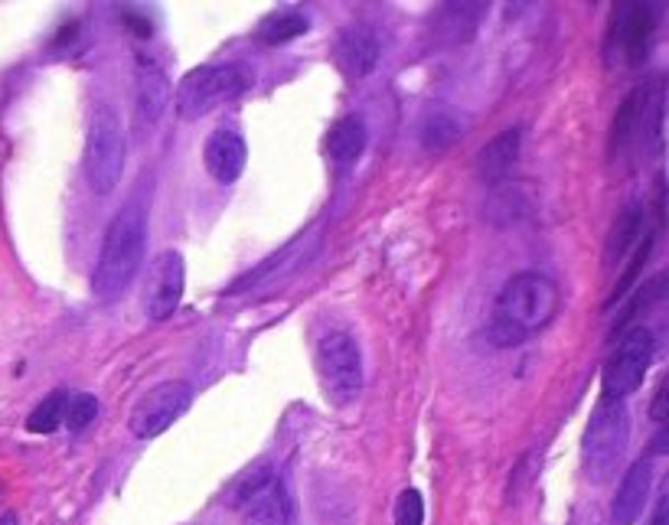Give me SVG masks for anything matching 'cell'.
Segmentation results:
<instances>
[{"instance_id": "cell-1", "label": "cell", "mask_w": 669, "mask_h": 525, "mask_svg": "<svg viewBox=\"0 0 669 525\" xmlns=\"http://www.w3.org/2000/svg\"><path fill=\"white\" fill-rule=\"evenodd\" d=\"M558 284L542 271H520L513 274L503 290L497 294L487 336L494 346L510 350L526 343L533 333L545 330L558 313Z\"/></svg>"}, {"instance_id": "cell-2", "label": "cell", "mask_w": 669, "mask_h": 525, "mask_svg": "<svg viewBox=\"0 0 669 525\" xmlns=\"http://www.w3.org/2000/svg\"><path fill=\"white\" fill-rule=\"evenodd\" d=\"M144 242H147V219L137 203H128L118 209L105 229L102 252L92 271V294L95 300L109 304L118 300L132 287L134 274L144 262Z\"/></svg>"}, {"instance_id": "cell-3", "label": "cell", "mask_w": 669, "mask_h": 525, "mask_svg": "<svg viewBox=\"0 0 669 525\" xmlns=\"http://www.w3.org/2000/svg\"><path fill=\"white\" fill-rule=\"evenodd\" d=\"M252 82H256V76L239 62L196 66L177 85V95H173L177 115L183 122H196V118L209 115L213 109H219L226 102H236L242 92H249Z\"/></svg>"}, {"instance_id": "cell-4", "label": "cell", "mask_w": 669, "mask_h": 525, "mask_svg": "<svg viewBox=\"0 0 669 525\" xmlns=\"http://www.w3.org/2000/svg\"><path fill=\"white\" fill-rule=\"evenodd\" d=\"M125 157H128V140L122 118L112 105H99L89 122L86 137V180L95 196H112L125 176Z\"/></svg>"}, {"instance_id": "cell-5", "label": "cell", "mask_w": 669, "mask_h": 525, "mask_svg": "<svg viewBox=\"0 0 669 525\" xmlns=\"http://www.w3.org/2000/svg\"><path fill=\"white\" fill-rule=\"evenodd\" d=\"M627 437H631V418H627L624 401L601 395L588 418L585 441H581L588 480L604 483L617 470V464L624 460V450H627Z\"/></svg>"}, {"instance_id": "cell-6", "label": "cell", "mask_w": 669, "mask_h": 525, "mask_svg": "<svg viewBox=\"0 0 669 525\" xmlns=\"http://www.w3.org/2000/svg\"><path fill=\"white\" fill-rule=\"evenodd\" d=\"M314 366L327 401L350 404L363 389V353L347 330H327L314 346Z\"/></svg>"}, {"instance_id": "cell-7", "label": "cell", "mask_w": 669, "mask_h": 525, "mask_svg": "<svg viewBox=\"0 0 669 525\" xmlns=\"http://www.w3.org/2000/svg\"><path fill=\"white\" fill-rule=\"evenodd\" d=\"M236 510H242L246 525H291L294 520V503L284 487V480L274 473L271 464H259L242 477L233 497Z\"/></svg>"}, {"instance_id": "cell-8", "label": "cell", "mask_w": 669, "mask_h": 525, "mask_svg": "<svg viewBox=\"0 0 669 525\" xmlns=\"http://www.w3.org/2000/svg\"><path fill=\"white\" fill-rule=\"evenodd\" d=\"M654 350H657V340L647 327H634L621 343L617 350L608 356L604 369H601V395L604 398H617L624 401L627 395H634L647 373H650V363H654Z\"/></svg>"}, {"instance_id": "cell-9", "label": "cell", "mask_w": 669, "mask_h": 525, "mask_svg": "<svg viewBox=\"0 0 669 525\" xmlns=\"http://www.w3.org/2000/svg\"><path fill=\"white\" fill-rule=\"evenodd\" d=\"M657 3H617L611 13L604 56L608 62L624 59L627 66H640L650 53L654 33H657Z\"/></svg>"}, {"instance_id": "cell-10", "label": "cell", "mask_w": 669, "mask_h": 525, "mask_svg": "<svg viewBox=\"0 0 669 525\" xmlns=\"http://www.w3.org/2000/svg\"><path fill=\"white\" fill-rule=\"evenodd\" d=\"M193 404V389L183 383V379H170V383H160L154 389L137 398V404L132 408V418H128V427H132L134 437L140 441H150V437H160L173 421H180Z\"/></svg>"}, {"instance_id": "cell-11", "label": "cell", "mask_w": 669, "mask_h": 525, "mask_svg": "<svg viewBox=\"0 0 669 525\" xmlns=\"http://www.w3.org/2000/svg\"><path fill=\"white\" fill-rule=\"evenodd\" d=\"M183 284H186V262L180 252L167 249L160 252L150 271H147V284H144V310L150 320H167L183 297Z\"/></svg>"}, {"instance_id": "cell-12", "label": "cell", "mask_w": 669, "mask_h": 525, "mask_svg": "<svg viewBox=\"0 0 669 525\" xmlns=\"http://www.w3.org/2000/svg\"><path fill=\"white\" fill-rule=\"evenodd\" d=\"M170 109V82L163 76V69L147 59V56H137L134 62V115H137V125L140 128H157L163 112Z\"/></svg>"}, {"instance_id": "cell-13", "label": "cell", "mask_w": 669, "mask_h": 525, "mask_svg": "<svg viewBox=\"0 0 669 525\" xmlns=\"http://www.w3.org/2000/svg\"><path fill=\"white\" fill-rule=\"evenodd\" d=\"M246 160H249V147L246 137L236 128H216L206 137L203 147V167L216 183H236L246 173Z\"/></svg>"}, {"instance_id": "cell-14", "label": "cell", "mask_w": 669, "mask_h": 525, "mask_svg": "<svg viewBox=\"0 0 669 525\" xmlns=\"http://www.w3.org/2000/svg\"><path fill=\"white\" fill-rule=\"evenodd\" d=\"M650 480H654L650 460H637L624 473V480H621V487L614 493V503H611L614 525H634L644 516V506H647V497H650Z\"/></svg>"}, {"instance_id": "cell-15", "label": "cell", "mask_w": 669, "mask_h": 525, "mask_svg": "<svg viewBox=\"0 0 669 525\" xmlns=\"http://www.w3.org/2000/svg\"><path fill=\"white\" fill-rule=\"evenodd\" d=\"M337 59L350 76H370L379 62V39L370 26H347L337 39Z\"/></svg>"}, {"instance_id": "cell-16", "label": "cell", "mask_w": 669, "mask_h": 525, "mask_svg": "<svg viewBox=\"0 0 669 525\" xmlns=\"http://www.w3.org/2000/svg\"><path fill=\"white\" fill-rule=\"evenodd\" d=\"M664 118H667V92H664V82H654L650 89L640 92V102H637V125L634 132L640 134V140L654 150L664 147Z\"/></svg>"}, {"instance_id": "cell-17", "label": "cell", "mask_w": 669, "mask_h": 525, "mask_svg": "<svg viewBox=\"0 0 669 525\" xmlns=\"http://www.w3.org/2000/svg\"><path fill=\"white\" fill-rule=\"evenodd\" d=\"M366 137H370L366 122L356 118V115H347V118H340V122L330 128V134H327V153H330L337 163H353V160L363 157Z\"/></svg>"}, {"instance_id": "cell-18", "label": "cell", "mask_w": 669, "mask_h": 525, "mask_svg": "<svg viewBox=\"0 0 669 525\" xmlns=\"http://www.w3.org/2000/svg\"><path fill=\"white\" fill-rule=\"evenodd\" d=\"M517 157H520V128H510V132L497 134L480 150V173L497 183V180H503L513 170Z\"/></svg>"}, {"instance_id": "cell-19", "label": "cell", "mask_w": 669, "mask_h": 525, "mask_svg": "<svg viewBox=\"0 0 669 525\" xmlns=\"http://www.w3.org/2000/svg\"><path fill=\"white\" fill-rule=\"evenodd\" d=\"M644 209L640 206H627L617 222L611 226V236H608V246H604V262L617 264L637 242H640V229H644Z\"/></svg>"}, {"instance_id": "cell-20", "label": "cell", "mask_w": 669, "mask_h": 525, "mask_svg": "<svg viewBox=\"0 0 669 525\" xmlns=\"http://www.w3.org/2000/svg\"><path fill=\"white\" fill-rule=\"evenodd\" d=\"M307 30H310V20H307L304 13H297V10H281V13H271V16H265V20L259 23L256 39L265 43V46H281V43L297 39V36L307 33Z\"/></svg>"}, {"instance_id": "cell-21", "label": "cell", "mask_w": 669, "mask_h": 525, "mask_svg": "<svg viewBox=\"0 0 669 525\" xmlns=\"http://www.w3.org/2000/svg\"><path fill=\"white\" fill-rule=\"evenodd\" d=\"M461 132H464V125L451 109H431L421 125V144L428 150H444L461 137Z\"/></svg>"}, {"instance_id": "cell-22", "label": "cell", "mask_w": 669, "mask_h": 525, "mask_svg": "<svg viewBox=\"0 0 669 525\" xmlns=\"http://www.w3.org/2000/svg\"><path fill=\"white\" fill-rule=\"evenodd\" d=\"M66 392L46 395L26 418V431L30 434H53L56 427H63V408H66Z\"/></svg>"}, {"instance_id": "cell-23", "label": "cell", "mask_w": 669, "mask_h": 525, "mask_svg": "<svg viewBox=\"0 0 669 525\" xmlns=\"http://www.w3.org/2000/svg\"><path fill=\"white\" fill-rule=\"evenodd\" d=\"M95 414H99V398H95V395H69V398H66V408H63V424H66L72 434H79V431H86V427L95 421Z\"/></svg>"}, {"instance_id": "cell-24", "label": "cell", "mask_w": 669, "mask_h": 525, "mask_svg": "<svg viewBox=\"0 0 669 525\" xmlns=\"http://www.w3.org/2000/svg\"><path fill=\"white\" fill-rule=\"evenodd\" d=\"M654 242H657V232H647V236L640 239V246H637L634 259H631V264H627L624 277L617 281V287H614V294H611L608 307H614L617 300H624V297H627V290H631V287H634V281L640 277V267L647 264V259H650V252H654Z\"/></svg>"}, {"instance_id": "cell-25", "label": "cell", "mask_w": 669, "mask_h": 525, "mask_svg": "<svg viewBox=\"0 0 669 525\" xmlns=\"http://www.w3.org/2000/svg\"><path fill=\"white\" fill-rule=\"evenodd\" d=\"M637 102H640V92H631V95L624 99V105L617 109L614 125H611V153L624 150V144L631 140L634 125H637Z\"/></svg>"}, {"instance_id": "cell-26", "label": "cell", "mask_w": 669, "mask_h": 525, "mask_svg": "<svg viewBox=\"0 0 669 525\" xmlns=\"http://www.w3.org/2000/svg\"><path fill=\"white\" fill-rule=\"evenodd\" d=\"M396 525H424V500L418 490H401L399 493Z\"/></svg>"}, {"instance_id": "cell-27", "label": "cell", "mask_w": 669, "mask_h": 525, "mask_svg": "<svg viewBox=\"0 0 669 525\" xmlns=\"http://www.w3.org/2000/svg\"><path fill=\"white\" fill-rule=\"evenodd\" d=\"M650 418L654 421H667V383H660V389L654 395V404H650Z\"/></svg>"}, {"instance_id": "cell-28", "label": "cell", "mask_w": 669, "mask_h": 525, "mask_svg": "<svg viewBox=\"0 0 669 525\" xmlns=\"http://www.w3.org/2000/svg\"><path fill=\"white\" fill-rule=\"evenodd\" d=\"M667 513H669V500L667 493L657 500V506H654V516H650V525H667Z\"/></svg>"}, {"instance_id": "cell-29", "label": "cell", "mask_w": 669, "mask_h": 525, "mask_svg": "<svg viewBox=\"0 0 669 525\" xmlns=\"http://www.w3.org/2000/svg\"><path fill=\"white\" fill-rule=\"evenodd\" d=\"M0 525H16V516H13V513H7V516H0Z\"/></svg>"}]
</instances>
